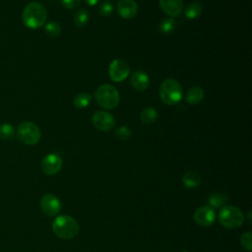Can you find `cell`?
Here are the masks:
<instances>
[{
	"instance_id": "6da1fadb",
	"label": "cell",
	"mask_w": 252,
	"mask_h": 252,
	"mask_svg": "<svg viewBox=\"0 0 252 252\" xmlns=\"http://www.w3.org/2000/svg\"><path fill=\"white\" fill-rule=\"evenodd\" d=\"M22 20L25 26L30 29L41 28L47 20V11L39 2H31L23 10Z\"/></svg>"
},
{
	"instance_id": "7a4b0ae2",
	"label": "cell",
	"mask_w": 252,
	"mask_h": 252,
	"mask_svg": "<svg viewBox=\"0 0 252 252\" xmlns=\"http://www.w3.org/2000/svg\"><path fill=\"white\" fill-rule=\"evenodd\" d=\"M52 231L62 239H71L77 236L80 231V225L77 220L67 215L55 218L52 222Z\"/></svg>"
},
{
	"instance_id": "3957f363",
	"label": "cell",
	"mask_w": 252,
	"mask_h": 252,
	"mask_svg": "<svg viewBox=\"0 0 252 252\" xmlns=\"http://www.w3.org/2000/svg\"><path fill=\"white\" fill-rule=\"evenodd\" d=\"M159 97L167 105L176 104L182 98V88L180 84L172 78L163 80L159 87Z\"/></svg>"
},
{
	"instance_id": "277c9868",
	"label": "cell",
	"mask_w": 252,
	"mask_h": 252,
	"mask_svg": "<svg viewBox=\"0 0 252 252\" xmlns=\"http://www.w3.org/2000/svg\"><path fill=\"white\" fill-rule=\"evenodd\" d=\"M94 98L102 108L114 109L119 103V93L115 87L103 84L95 90Z\"/></svg>"
},
{
	"instance_id": "5b68a950",
	"label": "cell",
	"mask_w": 252,
	"mask_h": 252,
	"mask_svg": "<svg viewBox=\"0 0 252 252\" xmlns=\"http://www.w3.org/2000/svg\"><path fill=\"white\" fill-rule=\"evenodd\" d=\"M219 220L222 226L233 229L242 225L244 222V215L237 207L225 205L220 210Z\"/></svg>"
},
{
	"instance_id": "8992f818",
	"label": "cell",
	"mask_w": 252,
	"mask_h": 252,
	"mask_svg": "<svg viewBox=\"0 0 252 252\" xmlns=\"http://www.w3.org/2000/svg\"><path fill=\"white\" fill-rule=\"evenodd\" d=\"M17 137L18 139L29 146L37 144L41 138L40 129L36 124L31 121L22 122L17 128Z\"/></svg>"
},
{
	"instance_id": "52a82bcc",
	"label": "cell",
	"mask_w": 252,
	"mask_h": 252,
	"mask_svg": "<svg viewBox=\"0 0 252 252\" xmlns=\"http://www.w3.org/2000/svg\"><path fill=\"white\" fill-rule=\"evenodd\" d=\"M130 74L129 64L122 59H114L108 67V76L113 82H122Z\"/></svg>"
},
{
	"instance_id": "ba28073f",
	"label": "cell",
	"mask_w": 252,
	"mask_h": 252,
	"mask_svg": "<svg viewBox=\"0 0 252 252\" xmlns=\"http://www.w3.org/2000/svg\"><path fill=\"white\" fill-rule=\"evenodd\" d=\"M62 158L57 154L51 153L46 155L40 163L41 171L45 175H54L62 168Z\"/></svg>"
},
{
	"instance_id": "9c48e42d",
	"label": "cell",
	"mask_w": 252,
	"mask_h": 252,
	"mask_svg": "<svg viewBox=\"0 0 252 252\" xmlns=\"http://www.w3.org/2000/svg\"><path fill=\"white\" fill-rule=\"evenodd\" d=\"M92 122H93V125L97 130H100V131H109L115 125L114 117L110 113L102 110L95 111L93 114Z\"/></svg>"
},
{
	"instance_id": "30bf717a",
	"label": "cell",
	"mask_w": 252,
	"mask_h": 252,
	"mask_svg": "<svg viewBox=\"0 0 252 252\" xmlns=\"http://www.w3.org/2000/svg\"><path fill=\"white\" fill-rule=\"evenodd\" d=\"M39 206L42 213L48 217L56 216L61 210L59 199L52 194H44L39 201Z\"/></svg>"
},
{
	"instance_id": "8fae6325",
	"label": "cell",
	"mask_w": 252,
	"mask_h": 252,
	"mask_svg": "<svg viewBox=\"0 0 252 252\" xmlns=\"http://www.w3.org/2000/svg\"><path fill=\"white\" fill-rule=\"evenodd\" d=\"M194 220L201 226H210L216 220V213L210 206H203L198 208L194 213Z\"/></svg>"
},
{
	"instance_id": "7c38bea8",
	"label": "cell",
	"mask_w": 252,
	"mask_h": 252,
	"mask_svg": "<svg viewBox=\"0 0 252 252\" xmlns=\"http://www.w3.org/2000/svg\"><path fill=\"white\" fill-rule=\"evenodd\" d=\"M159 7L163 13L171 18H176L181 15L183 10L182 0H159Z\"/></svg>"
},
{
	"instance_id": "4fadbf2b",
	"label": "cell",
	"mask_w": 252,
	"mask_h": 252,
	"mask_svg": "<svg viewBox=\"0 0 252 252\" xmlns=\"http://www.w3.org/2000/svg\"><path fill=\"white\" fill-rule=\"evenodd\" d=\"M117 13L124 19H133L138 13L137 3L134 0H120L117 3Z\"/></svg>"
},
{
	"instance_id": "5bb4252c",
	"label": "cell",
	"mask_w": 252,
	"mask_h": 252,
	"mask_svg": "<svg viewBox=\"0 0 252 252\" xmlns=\"http://www.w3.org/2000/svg\"><path fill=\"white\" fill-rule=\"evenodd\" d=\"M130 84L136 91L144 92L149 88L150 78L145 72L137 70L132 73L130 77Z\"/></svg>"
},
{
	"instance_id": "9a60e30c",
	"label": "cell",
	"mask_w": 252,
	"mask_h": 252,
	"mask_svg": "<svg viewBox=\"0 0 252 252\" xmlns=\"http://www.w3.org/2000/svg\"><path fill=\"white\" fill-rule=\"evenodd\" d=\"M204 95L205 93L202 88L192 87L187 91L185 94V100L189 104H197L204 98Z\"/></svg>"
},
{
	"instance_id": "2e32d148",
	"label": "cell",
	"mask_w": 252,
	"mask_h": 252,
	"mask_svg": "<svg viewBox=\"0 0 252 252\" xmlns=\"http://www.w3.org/2000/svg\"><path fill=\"white\" fill-rule=\"evenodd\" d=\"M182 182L186 188H195L200 185L201 176L196 171H187L182 176Z\"/></svg>"
},
{
	"instance_id": "e0dca14e",
	"label": "cell",
	"mask_w": 252,
	"mask_h": 252,
	"mask_svg": "<svg viewBox=\"0 0 252 252\" xmlns=\"http://www.w3.org/2000/svg\"><path fill=\"white\" fill-rule=\"evenodd\" d=\"M139 117L142 123L152 124L158 118V111L152 106H147L141 110Z\"/></svg>"
},
{
	"instance_id": "ac0fdd59",
	"label": "cell",
	"mask_w": 252,
	"mask_h": 252,
	"mask_svg": "<svg viewBox=\"0 0 252 252\" xmlns=\"http://www.w3.org/2000/svg\"><path fill=\"white\" fill-rule=\"evenodd\" d=\"M228 198L224 193H213L208 197V203L212 208H221L225 206Z\"/></svg>"
},
{
	"instance_id": "d6986e66",
	"label": "cell",
	"mask_w": 252,
	"mask_h": 252,
	"mask_svg": "<svg viewBox=\"0 0 252 252\" xmlns=\"http://www.w3.org/2000/svg\"><path fill=\"white\" fill-rule=\"evenodd\" d=\"M91 101H92V95L89 93H85V92L77 94L73 99L74 106L79 109L88 107L90 105Z\"/></svg>"
},
{
	"instance_id": "ffe728a7",
	"label": "cell",
	"mask_w": 252,
	"mask_h": 252,
	"mask_svg": "<svg viewBox=\"0 0 252 252\" xmlns=\"http://www.w3.org/2000/svg\"><path fill=\"white\" fill-rule=\"evenodd\" d=\"M202 12H203V7H202L201 3L192 2L185 9V16L187 19L193 20V19L200 17Z\"/></svg>"
},
{
	"instance_id": "44dd1931",
	"label": "cell",
	"mask_w": 252,
	"mask_h": 252,
	"mask_svg": "<svg viewBox=\"0 0 252 252\" xmlns=\"http://www.w3.org/2000/svg\"><path fill=\"white\" fill-rule=\"evenodd\" d=\"M90 15L86 9H79L78 11L75 12L73 20L74 24L77 28H83L87 23L89 22Z\"/></svg>"
},
{
	"instance_id": "7402d4cb",
	"label": "cell",
	"mask_w": 252,
	"mask_h": 252,
	"mask_svg": "<svg viewBox=\"0 0 252 252\" xmlns=\"http://www.w3.org/2000/svg\"><path fill=\"white\" fill-rule=\"evenodd\" d=\"M44 31H45V33L48 36L56 37V36H58L61 33V27H60V25L57 22L51 21V22H48L45 25Z\"/></svg>"
},
{
	"instance_id": "603a6c76",
	"label": "cell",
	"mask_w": 252,
	"mask_h": 252,
	"mask_svg": "<svg viewBox=\"0 0 252 252\" xmlns=\"http://www.w3.org/2000/svg\"><path fill=\"white\" fill-rule=\"evenodd\" d=\"M15 136V128L9 123H3L0 125V139L11 140Z\"/></svg>"
},
{
	"instance_id": "cb8c5ba5",
	"label": "cell",
	"mask_w": 252,
	"mask_h": 252,
	"mask_svg": "<svg viewBox=\"0 0 252 252\" xmlns=\"http://www.w3.org/2000/svg\"><path fill=\"white\" fill-rule=\"evenodd\" d=\"M175 21L172 18H165L159 24V31L161 33H170L175 29Z\"/></svg>"
},
{
	"instance_id": "d4e9b609",
	"label": "cell",
	"mask_w": 252,
	"mask_h": 252,
	"mask_svg": "<svg viewBox=\"0 0 252 252\" xmlns=\"http://www.w3.org/2000/svg\"><path fill=\"white\" fill-rule=\"evenodd\" d=\"M115 137L121 141H127L132 136V131L128 126H120L114 131Z\"/></svg>"
},
{
	"instance_id": "484cf974",
	"label": "cell",
	"mask_w": 252,
	"mask_h": 252,
	"mask_svg": "<svg viewBox=\"0 0 252 252\" xmlns=\"http://www.w3.org/2000/svg\"><path fill=\"white\" fill-rule=\"evenodd\" d=\"M240 244L244 250L248 252L252 250V232L251 231H246L241 235Z\"/></svg>"
},
{
	"instance_id": "4316f807",
	"label": "cell",
	"mask_w": 252,
	"mask_h": 252,
	"mask_svg": "<svg viewBox=\"0 0 252 252\" xmlns=\"http://www.w3.org/2000/svg\"><path fill=\"white\" fill-rule=\"evenodd\" d=\"M98 12H99V15H101L103 17L110 16L113 12L112 3L109 2V1H103L98 7Z\"/></svg>"
},
{
	"instance_id": "83f0119b",
	"label": "cell",
	"mask_w": 252,
	"mask_h": 252,
	"mask_svg": "<svg viewBox=\"0 0 252 252\" xmlns=\"http://www.w3.org/2000/svg\"><path fill=\"white\" fill-rule=\"evenodd\" d=\"M61 1H62V5L67 9H75L81 3V0H61Z\"/></svg>"
},
{
	"instance_id": "f1b7e54d",
	"label": "cell",
	"mask_w": 252,
	"mask_h": 252,
	"mask_svg": "<svg viewBox=\"0 0 252 252\" xmlns=\"http://www.w3.org/2000/svg\"><path fill=\"white\" fill-rule=\"evenodd\" d=\"M84 1L86 4H88L90 6H94L99 2V0H84Z\"/></svg>"
},
{
	"instance_id": "f546056e",
	"label": "cell",
	"mask_w": 252,
	"mask_h": 252,
	"mask_svg": "<svg viewBox=\"0 0 252 252\" xmlns=\"http://www.w3.org/2000/svg\"><path fill=\"white\" fill-rule=\"evenodd\" d=\"M184 252H186V251H184Z\"/></svg>"
}]
</instances>
